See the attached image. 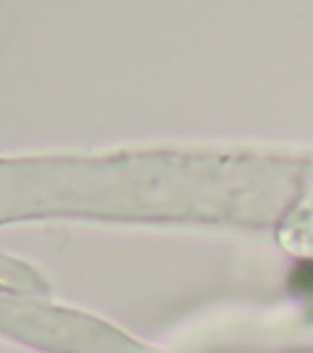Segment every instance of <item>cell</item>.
Returning a JSON list of instances; mask_svg holds the SVG:
<instances>
[{"instance_id":"cell-1","label":"cell","mask_w":313,"mask_h":353,"mask_svg":"<svg viewBox=\"0 0 313 353\" xmlns=\"http://www.w3.org/2000/svg\"><path fill=\"white\" fill-rule=\"evenodd\" d=\"M289 290L294 294L313 297V260H303L289 272Z\"/></svg>"}]
</instances>
